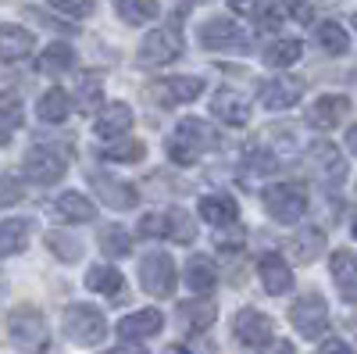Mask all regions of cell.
I'll return each instance as SVG.
<instances>
[{
    "label": "cell",
    "instance_id": "obj_1",
    "mask_svg": "<svg viewBox=\"0 0 357 354\" xmlns=\"http://www.w3.org/2000/svg\"><path fill=\"white\" fill-rule=\"evenodd\" d=\"M4 330H8V340L22 354H47V347H50V326H47L43 311L33 304L11 308L4 318Z\"/></svg>",
    "mask_w": 357,
    "mask_h": 354
},
{
    "label": "cell",
    "instance_id": "obj_2",
    "mask_svg": "<svg viewBox=\"0 0 357 354\" xmlns=\"http://www.w3.org/2000/svg\"><path fill=\"white\" fill-rule=\"evenodd\" d=\"M215 143H218V136L211 133V126H207V122H200V118H183L178 129H175V136L168 140V158L175 165L190 168V165L200 161L204 151H211Z\"/></svg>",
    "mask_w": 357,
    "mask_h": 354
},
{
    "label": "cell",
    "instance_id": "obj_3",
    "mask_svg": "<svg viewBox=\"0 0 357 354\" xmlns=\"http://www.w3.org/2000/svg\"><path fill=\"white\" fill-rule=\"evenodd\" d=\"M261 200H264V212L279 226H293L307 212V186L304 183H272V186H264Z\"/></svg>",
    "mask_w": 357,
    "mask_h": 354
},
{
    "label": "cell",
    "instance_id": "obj_4",
    "mask_svg": "<svg viewBox=\"0 0 357 354\" xmlns=\"http://www.w3.org/2000/svg\"><path fill=\"white\" fill-rule=\"evenodd\" d=\"M61 326H65V337L72 344H79V347H97L107 337L104 311H97L93 304H68Z\"/></svg>",
    "mask_w": 357,
    "mask_h": 354
},
{
    "label": "cell",
    "instance_id": "obj_5",
    "mask_svg": "<svg viewBox=\"0 0 357 354\" xmlns=\"http://www.w3.org/2000/svg\"><path fill=\"white\" fill-rule=\"evenodd\" d=\"M200 47L204 50H222V54H247L250 33L232 18H211V22L200 25Z\"/></svg>",
    "mask_w": 357,
    "mask_h": 354
},
{
    "label": "cell",
    "instance_id": "obj_6",
    "mask_svg": "<svg viewBox=\"0 0 357 354\" xmlns=\"http://www.w3.org/2000/svg\"><path fill=\"white\" fill-rule=\"evenodd\" d=\"M289 322L304 340H318L329 330V304H325V297H318V293H304V297L289 308Z\"/></svg>",
    "mask_w": 357,
    "mask_h": 354
},
{
    "label": "cell",
    "instance_id": "obj_7",
    "mask_svg": "<svg viewBox=\"0 0 357 354\" xmlns=\"http://www.w3.org/2000/svg\"><path fill=\"white\" fill-rule=\"evenodd\" d=\"M139 286L151 297H172L175 293V265L165 251H151L139 261Z\"/></svg>",
    "mask_w": 357,
    "mask_h": 354
},
{
    "label": "cell",
    "instance_id": "obj_8",
    "mask_svg": "<svg viewBox=\"0 0 357 354\" xmlns=\"http://www.w3.org/2000/svg\"><path fill=\"white\" fill-rule=\"evenodd\" d=\"M22 172H25L36 186H50V183H57V179H61V175L68 172V158H65L61 151H54V147L36 143L33 151L25 154Z\"/></svg>",
    "mask_w": 357,
    "mask_h": 354
},
{
    "label": "cell",
    "instance_id": "obj_9",
    "mask_svg": "<svg viewBox=\"0 0 357 354\" xmlns=\"http://www.w3.org/2000/svg\"><path fill=\"white\" fill-rule=\"evenodd\" d=\"M232 337L240 340L243 347H268L272 344V337H275V322L268 318L264 311H257V308H243V311H236V318H232Z\"/></svg>",
    "mask_w": 357,
    "mask_h": 354
},
{
    "label": "cell",
    "instance_id": "obj_10",
    "mask_svg": "<svg viewBox=\"0 0 357 354\" xmlns=\"http://www.w3.org/2000/svg\"><path fill=\"white\" fill-rule=\"evenodd\" d=\"M204 94V79L200 75H172V79H158L151 86V97L161 108H178V104H190Z\"/></svg>",
    "mask_w": 357,
    "mask_h": 354
},
{
    "label": "cell",
    "instance_id": "obj_11",
    "mask_svg": "<svg viewBox=\"0 0 357 354\" xmlns=\"http://www.w3.org/2000/svg\"><path fill=\"white\" fill-rule=\"evenodd\" d=\"M183 54V40H178L175 29H154L136 50V61L139 65H168Z\"/></svg>",
    "mask_w": 357,
    "mask_h": 354
},
{
    "label": "cell",
    "instance_id": "obj_12",
    "mask_svg": "<svg viewBox=\"0 0 357 354\" xmlns=\"http://www.w3.org/2000/svg\"><path fill=\"white\" fill-rule=\"evenodd\" d=\"M301 97H304V79H296V75H275V79L261 82V90H257V101L268 111H286Z\"/></svg>",
    "mask_w": 357,
    "mask_h": 354
},
{
    "label": "cell",
    "instance_id": "obj_13",
    "mask_svg": "<svg viewBox=\"0 0 357 354\" xmlns=\"http://www.w3.org/2000/svg\"><path fill=\"white\" fill-rule=\"evenodd\" d=\"M307 165H311V172L318 175L325 186H340L347 179V158L336 151L333 143H325V140L314 143L307 151Z\"/></svg>",
    "mask_w": 357,
    "mask_h": 354
},
{
    "label": "cell",
    "instance_id": "obj_14",
    "mask_svg": "<svg viewBox=\"0 0 357 354\" xmlns=\"http://www.w3.org/2000/svg\"><path fill=\"white\" fill-rule=\"evenodd\" d=\"M347 115H350V97H343V94H325V97H318V101L307 108V126L329 133V129H336V126L343 122Z\"/></svg>",
    "mask_w": 357,
    "mask_h": 354
},
{
    "label": "cell",
    "instance_id": "obj_15",
    "mask_svg": "<svg viewBox=\"0 0 357 354\" xmlns=\"http://www.w3.org/2000/svg\"><path fill=\"white\" fill-rule=\"evenodd\" d=\"M161 326H165V315L158 308H143V311H132L118 322V337H122V344H139V340L158 337Z\"/></svg>",
    "mask_w": 357,
    "mask_h": 354
},
{
    "label": "cell",
    "instance_id": "obj_16",
    "mask_svg": "<svg viewBox=\"0 0 357 354\" xmlns=\"http://www.w3.org/2000/svg\"><path fill=\"white\" fill-rule=\"evenodd\" d=\"M257 276H261V286L272 293V297H282V293L293 290V269L286 265V258L275 254V251H272V254H261Z\"/></svg>",
    "mask_w": 357,
    "mask_h": 354
},
{
    "label": "cell",
    "instance_id": "obj_17",
    "mask_svg": "<svg viewBox=\"0 0 357 354\" xmlns=\"http://www.w3.org/2000/svg\"><path fill=\"white\" fill-rule=\"evenodd\" d=\"M89 183H93L97 197L107 204V208H114V212H129V208H136V200H139L136 186L126 183V179H111V175H89Z\"/></svg>",
    "mask_w": 357,
    "mask_h": 354
},
{
    "label": "cell",
    "instance_id": "obj_18",
    "mask_svg": "<svg viewBox=\"0 0 357 354\" xmlns=\"http://www.w3.org/2000/svg\"><path fill=\"white\" fill-rule=\"evenodd\" d=\"M132 126V108L122 104V101H114V104H104L97 111V122H93V133L100 140H122Z\"/></svg>",
    "mask_w": 357,
    "mask_h": 354
},
{
    "label": "cell",
    "instance_id": "obj_19",
    "mask_svg": "<svg viewBox=\"0 0 357 354\" xmlns=\"http://www.w3.org/2000/svg\"><path fill=\"white\" fill-rule=\"evenodd\" d=\"M211 115L218 118V122L240 129V126L250 122V101L243 94H236V90H218L211 97Z\"/></svg>",
    "mask_w": 357,
    "mask_h": 354
},
{
    "label": "cell",
    "instance_id": "obj_20",
    "mask_svg": "<svg viewBox=\"0 0 357 354\" xmlns=\"http://www.w3.org/2000/svg\"><path fill=\"white\" fill-rule=\"evenodd\" d=\"M36 47V36L25 25L15 22H0V61H22Z\"/></svg>",
    "mask_w": 357,
    "mask_h": 354
},
{
    "label": "cell",
    "instance_id": "obj_21",
    "mask_svg": "<svg viewBox=\"0 0 357 354\" xmlns=\"http://www.w3.org/2000/svg\"><path fill=\"white\" fill-rule=\"evenodd\" d=\"M86 286L93 293H100V297L114 301V304L126 301V276L118 269H111V265H93V269L86 272Z\"/></svg>",
    "mask_w": 357,
    "mask_h": 354
},
{
    "label": "cell",
    "instance_id": "obj_22",
    "mask_svg": "<svg viewBox=\"0 0 357 354\" xmlns=\"http://www.w3.org/2000/svg\"><path fill=\"white\" fill-rule=\"evenodd\" d=\"M197 212L207 226H215V229H225V226H236V200L229 193H204L200 204H197Z\"/></svg>",
    "mask_w": 357,
    "mask_h": 354
},
{
    "label": "cell",
    "instance_id": "obj_23",
    "mask_svg": "<svg viewBox=\"0 0 357 354\" xmlns=\"http://www.w3.org/2000/svg\"><path fill=\"white\" fill-rule=\"evenodd\" d=\"M186 286L193 293H200V297H207V293L218 286V265L207 254H193L186 261Z\"/></svg>",
    "mask_w": 357,
    "mask_h": 354
},
{
    "label": "cell",
    "instance_id": "obj_24",
    "mask_svg": "<svg viewBox=\"0 0 357 354\" xmlns=\"http://www.w3.org/2000/svg\"><path fill=\"white\" fill-rule=\"evenodd\" d=\"M36 68H40L43 75H65V72H72V68H75V50H72V43L54 40L50 47H43L40 57H36Z\"/></svg>",
    "mask_w": 357,
    "mask_h": 354
},
{
    "label": "cell",
    "instance_id": "obj_25",
    "mask_svg": "<svg viewBox=\"0 0 357 354\" xmlns=\"http://www.w3.org/2000/svg\"><path fill=\"white\" fill-rule=\"evenodd\" d=\"M33 229L36 222L33 219H8L0 222V254H22L33 240Z\"/></svg>",
    "mask_w": 357,
    "mask_h": 354
},
{
    "label": "cell",
    "instance_id": "obj_26",
    "mask_svg": "<svg viewBox=\"0 0 357 354\" xmlns=\"http://www.w3.org/2000/svg\"><path fill=\"white\" fill-rule=\"evenodd\" d=\"M333 279H336V286L347 301H357V258L350 251L333 254Z\"/></svg>",
    "mask_w": 357,
    "mask_h": 354
},
{
    "label": "cell",
    "instance_id": "obj_27",
    "mask_svg": "<svg viewBox=\"0 0 357 354\" xmlns=\"http://www.w3.org/2000/svg\"><path fill=\"white\" fill-rule=\"evenodd\" d=\"M215 315H218V308H215V301H207V297H197V301L178 304V318L186 322L190 333H204V330L215 322Z\"/></svg>",
    "mask_w": 357,
    "mask_h": 354
},
{
    "label": "cell",
    "instance_id": "obj_28",
    "mask_svg": "<svg viewBox=\"0 0 357 354\" xmlns=\"http://www.w3.org/2000/svg\"><path fill=\"white\" fill-rule=\"evenodd\" d=\"M54 215L57 219H65V222H93V204H89L82 193H75V190H68V193H61L54 200Z\"/></svg>",
    "mask_w": 357,
    "mask_h": 354
},
{
    "label": "cell",
    "instance_id": "obj_29",
    "mask_svg": "<svg viewBox=\"0 0 357 354\" xmlns=\"http://www.w3.org/2000/svg\"><path fill=\"white\" fill-rule=\"evenodd\" d=\"M165 240L183 244V247L197 240V222L190 219V212H183V208H168L165 212Z\"/></svg>",
    "mask_w": 357,
    "mask_h": 354
},
{
    "label": "cell",
    "instance_id": "obj_30",
    "mask_svg": "<svg viewBox=\"0 0 357 354\" xmlns=\"http://www.w3.org/2000/svg\"><path fill=\"white\" fill-rule=\"evenodd\" d=\"M22 118H25V104L15 90H4L0 94V143H8V136L22 126Z\"/></svg>",
    "mask_w": 357,
    "mask_h": 354
},
{
    "label": "cell",
    "instance_id": "obj_31",
    "mask_svg": "<svg viewBox=\"0 0 357 354\" xmlns=\"http://www.w3.org/2000/svg\"><path fill=\"white\" fill-rule=\"evenodd\" d=\"M314 43L325 50V54H333V57H343L350 50V36H347V29L340 22H321L314 29Z\"/></svg>",
    "mask_w": 357,
    "mask_h": 354
},
{
    "label": "cell",
    "instance_id": "obj_32",
    "mask_svg": "<svg viewBox=\"0 0 357 354\" xmlns=\"http://www.w3.org/2000/svg\"><path fill=\"white\" fill-rule=\"evenodd\" d=\"M301 54H304V43L301 40H296V36H282V40L264 47V61L272 65V68H289L293 61H301Z\"/></svg>",
    "mask_w": 357,
    "mask_h": 354
},
{
    "label": "cell",
    "instance_id": "obj_33",
    "mask_svg": "<svg viewBox=\"0 0 357 354\" xmlns=\"http://www.w3.org/2000/svg\"><path fill=\"white\" fill-rule=\"evenodd\" d=\"M36 115L43 118V122H65V118L72 115V97L65 94V90H47L43 97H40V104H36Z\"/></svg>",
    "mask_w": 357,
    "mask_h": 354
},
{
    "label": "cell",
    "instance_id": "obj_34",
    "mask_svg": "<svg viewBox=\"0 0 357 354\" xmlns=\"http://www.w3.org/2000/svg\"><path fill=\"white\" fill-rule=\"evenodd\" d=\"M114 8L126 25H151L158 18V0H114Z\"/></svg>",
    "mask_w": 357,
    "mask_h": 354
},
{
    "label": "cell",
    "instance_id": "obj_35",
    "mask_svg": "<svg viewBox=\"0 0 357 354\" xmlns=\"http://www.w3.org/2000/svg\"><path fill=\"white\" fill-rule=\"evenodd\" d=\"M325 251V233L318 229V226H307V229H301V233H296L293 236V258L296 261H314L318 254Z\"/></svg>",
    "mask_w": 357,
    "mask_h": 354
},
{
    "label": "cell",
    "instance_id": "obj_36",
    "mask_svg": "<svg viewBox=\"0 0 357 354\" xmlns=\"http://www.w3.org/2000/svg\"><path fill=\"white\" fill-rule=\"evenodd\" d=\"M100 251L107 254V258H129L132 254V240H129V233L118 226V222H111V226H104L100 229Z\"/></svg>",
    "mask_w": 357,
    "mask_h": 354
},
{
    "label": "cell",
    "instance_id": "obj_37",
    "mask_svg": "<svg viewBox=\"0 0 357 354\" xmlns=\"http://www.w3.org/2000/svg\"><path fill=\"white\" fill-rule=\"evenodd\" d=\"M47 247H50V254H54V258H61V261H68V265L82 258V244H79V236L61 233V229H50V233H47Z\"/></svg>",
    "mask_w": 357,
    "mask_h": 354
},
{
    "label": "cell",
    "instance_id": "obj_38",
    "mask_svg": "<svg viewBox=\"0 0 357 354\" xmlns=\"http://www.w3.org/2000/svg\"><path fill=\"white\" fill-rule=\"evenodd\" d=\"M143 154H146V147L139 140H118V143H111V147L100 151V158L111 161V165H136Z\"/></svg>",
    "mask_w": 357,
    "mask_h": 354
},
{
    "label": "cell",
    "instance_id": "obj_39",
    "mask_svg": "<svg viewBox=\"0 0 357 354\" xmlns=\"http://www.w3.org/2000/svg\"><path fill=\"white\" fill-rule=\"evenodd\" d=\"M304 0H261V15H257V25L261 29H275L282 18H289Z\"/></svg>",
    "mask_w": 357,
    "mask_h": 354
},
{
    "label": "cell",
    "instance_id": "obj_40",
    "mask_svg": "<svg viewBox=\"0 0 357 354\" xmlns=\"http://www.w3.org/2000/svg\"><path fill=\"white\" fill-rule=\"evenodd\" d=\"M75 97H79V111H82V115L100 111V108H104V82H100L97 75H86Z\"/></svg>",
    "mask_w": 357,
    "mask_h": 354
},
{
    "label": "cell",
    "instance_id": "obj_41",
    "mask_svg": "<svg viewBox=\"0 0 357 354\" xmlns=\"http://www.w3.org/2000/svg\"><path fill=\"white\" fill-rule=\"evenodd\" d=\"M243 165L250 168V172H257V175H264V172H275V165H279V158L268 151V147H261V143H250L247 151H243Z\"/></svg>",
    "mask_w": 357,
    "mask_h": 354
},
{
    "label": "cell",
    "instance_id": "obj_42",
    "mask_svg": "<svg viewBox=\"0 0 357 354\" xmlns=\"http://www.w3.org/2000/svg\"><path fill=\"white\" fill-rule=\"evenodd\" d=\"M54 11H61L65 18H86L93 15V0H50Z\"/></svg>",
    "mask_w": 357,
    "mask_h": 354
},
{
    "label": "cell",
    "instance_id": "obj_43",
    "mask_svg": "<svg viewBox=\"0 0 357 354\" xmlns=\"http://www.w3.org/2000/svg\"><path fill=\"white\" fill-rule=\"evenodd\" d=\"M25 197V186L15 179V175H0V208H8V204H18Z\"/></svg>",
    "mask_w": 357,
    "mask_h": 354
},
{
    "label": "cell",
    "instance_id": "obj_44",
    "mask_svg": "<svg viewBox=\"0 0 357 354\" xmlns=\"http://www.w3.org/2000/svg\"><path fill=\"white\" fill-rule=\"evenodd\" d=\"M139 236H151V240H165V212H151L139 219Z\"/></svg>",
    "mask_w": 357,
    "mask_h": 354
},
{
    "label": "cell",
    "instance_id": "obj_45",
    "mask_svg": "<svg viewBox=\"0 0 357 354\" xmlns=\"http://www.w3.org/2000/svg\"><path fill=\"white\" fill-rule=\"evenodd\" d=\"M318 354H350V347H347L343 340H325V344L318 347Z\"/></svg>",
    "mask_w": 357,
    "mask_h": 354
},
{
    "label": "cell",
    "instance_id": "obj_46",
    "mask_svg": "<svg viewBox=\"0 0 357 354\" xmlns=\"http://www.w3.org/2000/svg\"><path fill=\"white\" fill-rule=\"evenodd\" d=\"M229 8L236 15H254L257 11V0H229Z\"/></svg>",
    "mask_w": 357,
    "mask_h": 354
},
{
    "label": "cell",
    "instance_id": "obj_47",
    "mask_svg": "<svg viewBox=\"0 0 357 354\" xmlns=\"http://www.w3.org/2000/svg\"><path fill=\"white\" fill-rule=\"evenodd\" d=\"M347 151L357 158V126H350V129H347Z\"/></svg>",
    "mask_w": 357,
    "mask_h": 354
},
{
    "label": "cell",
    "instance_id": "obj_48",
    "mask_svg": "<svg viewBox=\"0 0 357 354\" xmlns=\"http://www.w3.org/2000/svg\"><path fill=\"white\" fill-rule=\"evenodd\" d=\"M268 354H296V351H293V344H286V340H279V344H275L272 351H268Z\"/></svg>",
    "mask_w": 357,
    "mask_h": 354
},
{
    "label": "cell",
    "instance_id": "obj_49",
    "mask_svg": "<svg viewBox=\"0 0 357 354\" xmlns=\"http://www.w3.org/2000/svg\"><path fill=\"white\" fill-rule=\"evenodd\" d=\"M104 354H146V351H139V347H114V351H104Z\"/></svg>",
    "mask_w": 357,
    "mask_h": 354
},
{
    "label": "cell",
    "instance_id": "obj_50",
    "mask_svg": "<svg viewBox=\"0 0 357 354\" xmlns=\"http://www.w3.org/2000/svg\"><path fill=\"white\" fill-rule=\"evenodd\" d=\"M350 229H354V236H357V212H354V219H350Z\"/></svg>",
    "mask_w": 357,
    "mask_h": 354
},
{
    "label": "cell",
    "instance_id": "obj_51",
    "mask_svg": "<svg viewBox=\"0 0 357 354\" xmlns=\"http://www.w3.org/2000/svg\"><path fill=\"white\" fill-rule=\"evenodd\" d=\"M168 354H186V351H178V347H172V351H168Z\"/></svg>",
    "mask_w": 357,
    "mask_h": 354
},
{
    "label": "cell",
    "instance_id": "obj_52",
    "mask_svg": "<svg viewBox=\"0 0 357 354\" xmlns=\"http://www.w3.org/2000/svg\"><path fill=\"white\" fill-rule=\"evenodd\" d=\"M354 29H357V15H354Z\"/></svg>",
    "mask_w": 357,
    "mask_h": 354
}]
</instances>
